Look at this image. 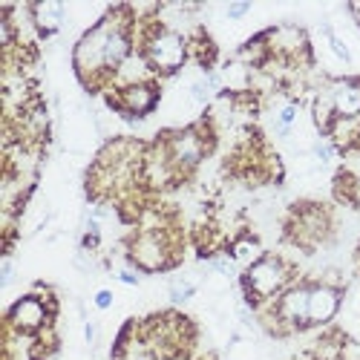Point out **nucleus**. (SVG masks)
Wrapping results in <instances>:
<instances>
[{
    "label": "nucleus",
    "instance_id": "1",
    "mask_svg": "<svg viewBox=\"0 0 360 360\" xmlns=\"http://www.w3.org/2000/svg\"><path fill=\"white\" fill-rule=\"evenodd\" d=\"M144 55H147V61L153 64L159 72H176L179 67L185 64L188 49H185V41L179 38L176 32H167V29H159V32L147 41Z\"/></svg>",
    "mask_w": 360,
    "mask_h": 360
},
{
    "label": "nucleus",
    "instance_id": "2",
    "mask_svg": "<svg viewBox=\"0 0 360 360\" xmlns=\"http://www.w3.org/2000/svg\"><path fill=\"white\" fill-rule=\"evenodd\" d=\"M285 280H288V271H285L283 259L262 257L251 265V271H248V291H251V297L265 300V297L277 294L285 285Z\"/></svg>",
    "mask_w": 360,
    "mask_h": 360
},
{
    "label": "nucleus",
    "instance_id": "3",
    "mask_svg": "<svg viewBox=\"0 0 360 360\" xmlns=\"http://www.w3.org/2000/svg\"><path fill=\"white\" fill-rule=\"evenodd\" d=\"M133 259L147 268V271H156V268L167 265V251L159 233H141L136 243H133Z\"/></svg>",
    "mask_w": 360,
    "mask_h": 360
},
{
    "label": "nucleus",
    "instance_id": "4",
    "mask_svg": "<svg viewBox=\"0 0 360 360\" xmlns=\"http://www.w3.org/2000/svg\"><path fill=\"white\" fill-rule=\"evenodd\" d=\"M9 323L20 332H35L46 323V309L38 297H20L9 311Z\"/></svg>",
    "mask_w": 360,
    "mask_h": 360
},
{
    "label": "nucleus",
    "instance_id": "5",
    "mask_svg": "<svg viewBox=\"0 0 360 360\" xmlns=\"http://www.w3.org/2000/svg\"><path fill=\"white\" fill-rule=\"evenodd\" d=\"M340 306V294L332 285H317L309 294V326H320L335 317Z\"/></svg>",
    "mask_w": 360,
    "mask_h": 360
},
{
    "label": "nucleus",
    "instance_id": "6",
    "mask_svg": "<svg viewBox=\"0 0 360 360\" xmlns=\"http://www.w3.org/2000/svg\"><path fill=\"white\" fill-rule=\"evenodd\" d=\"M309 294H311V288H306V285H297V288L283 294L280 314H283L285 323H291V326H309Z\"/></svg>",
    "mask_w": 360,
    "mask_h": 360
},
{
    "label": "nucleus",
    "instance_id": "7",
    "mask_svg": "<svg viewBox=\"0 0 360 360\" xmlns=\"http://www.w3.org/2000/svg\"><path fill=\"white\" fill-rule=\"evenodd\" d=\"M202 153H205V144H202V139L193 130L176 136L173 144H170V156H173V162L179 167H193L202 159Z\"/></svg>",
    "mask_w": 360,
    "mask_h": 360
},
{
    "label": "nucleus",
    "instance_id": "8",
    "mask_svg": "<svg viewBox=\"0 0 360 360\" xmlns=\"http://www.w3.org/2000/svg\"><path fill=\"white\" fill-rule=\"evenodd\" d=\"M332 110L340 118H354L360 115V81H343L332 89Z\"/></svg>",
    "mask_w": 360,
    "mask_h": 360
},
{
    "label": "nucleus",
    "instance_id": "9",
    "mask_svg": "<svg viewBox=\"0 0 360 360\" xmlns=\"http://www.w3.org/2000/svg\"><path fill=\"white\" fill-rule=\"evenodd\" d=\"M156 104V89L147 84H133L127 89H122V107L130 115H144L147 110H153Z\"/></svg>",
    "mask_w": 360,
    "mask_h": 360
},
{
    "label": "nucleus",
    "instance_id": "10",
    "mask_svg": "<svg viewBox=\"0 0 360 360\" xmlns=\"http://www.w3.org/2000/svg\"><path fill=\"white\" fill-rule=\"evenodd\" d=\"M32 15H35V23L41 32H55L64 20V6L61 4H38V6H32Z\"/></svg>",
    "mask_w": 360,
    "mask_h": 360
},
{
    "label": "nucleus",
    "instance_id": "11",
    "mask_svg": "<svg viewBox=\"0 0 360 360\" xmlns=\"http://www.w3.org/2000/svg\"><path fill=\"white\" fill-rule=\"evenodd\" d=\"M231 257H233V262H251L254 265L259 259V243H257V239H251V236L236 239L233 248H231Z\"/></svg>",
    "mask_w": 360,
    "mask_h": 360
},
{
    "label": "nucleus",
    "instance_id": "12",
    "mask_svg": "<svg viewBox=\"0 0 360 360\" xmlns=\"http://www.w3.org/2000/svg\"><path fill=\"white\" fill-rule=\"evenodd\" d=\"M326 35H328V44H332V49H335V55L340 58V61H352V52H349V46L332 32V29H326Z\"/></svg>",
    "mask_w": 360,
    "mask_h": 360
},
{
    "label": "nucleus",
    "instance_id": "13",
    "mask_svg": "<svg viewBox=\"0 0 360 360\" xmlns=\"http://www.w3.org/2000/svg\"><path fill=\"white\" fill-rule=\"evenodd\" d=\"M294 115H297V107H294V104H285V107L280 110V133H288V130H291Z\"/></svg>",
    "mask_w": 360,
    "mask_h": 360
},
{
    "label": "nucleus",
    "instance_id": "14",
    "mask_svg": "<svg viewBox=\"0 0 360 360\" xmlns=\"http://www.w3.org/2000/svg\"><path fill=\"white\" fill-rule=\"evenodd\" d=\"M191 294H193L191 283H173V288H170V297L176 300V303H182V300H188Z\"/></svg>",
    "mask_w": 360,
    "mask_h": 360
},
{
    "label": "nucleus",
    "instance_id": "15",
    "mask_svg": "<svg viewBox=\"0 0 360 360\" xmlns=\"http://www.w3.org/2000/svg\"><path fill=\"white\" fill-rule=\"evenodd\" d=\"M211 265L217 268V271H222L225 277H233V271H236L233 259H225V257H217V259H211Z\"/></svg>",
    "mask_w": 360,
    "mask_h": 360
},
{
    "label": "nucleus",
    "instance_id": "16",
    "mask_svg": "<svg viewBox=\"0 0 360 360\" xmlns=\"http://www.w3.org/2000/svg\"><path fill=\"white\" fill-rule=\"evenodd\" d=\"M248 9H251L248 4H233V6H228V18H243Z\"/></svg>",
    "mask_w": 360,
    "mask_h": 360
},
{
    "label": "nucleus",
    "instance_id": "17",
    "mask_svg": "<svg viewBox=\"0 0 360 360\" xmlns=\"http://www.w3.org/2000/svg\"><path fill=\"white\" fill-rule=\"evenodd\" d=\"M110 303H112V294H110V291H98V294H96V306H98V309H107Z\"/></svg>",
    "mask_w": 360,
    "mask_h": 360
},
{
    "label": "nucleus",
    "instance_id": "18",
    "mask_svg": "<svg viewBox=\"0 0 360 360\" xmlns=\"http://www.w3.org/2000/svg\"><path fill=\"white\" fill-rule=\"evenodd\" d=\"M314 153H317L323 162H328V159H332V153H335V150L328 147V144H317V150H314Z\"/></svg>",
    "mask_w": 360,
    "mask_h": 360
},
{
    "label": "nucleus",
    "instance_id": "19",
    "mask_svg": "<svg viewBox=\"0 0 360 360\" xmlns=\"http://www.w3.org/2000/svg\"><path fill=\"white\" fill-rule=\"evenodd\" d=\"M12 280V259H4V285H9Z\"/></svg>",
    "mask_w": 360,
    "mask_h": 360
},
{
    "label": "nucleus",
    "instance_id": "20",
    "mask_svg": "<svg viewBox=\"0 0 360 360\" xmlns=\"http://www.w3.org/2000/svg\"><path fill=\"white\" fill-rule=\"evenodd\" d=\"M354 202L360 205V179H357V185H354Z\"/></svg>",
    "mask_w": 360,
    "mask_h": 360
}]
</instances>
